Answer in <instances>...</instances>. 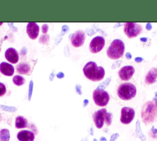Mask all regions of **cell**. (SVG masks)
<instances>
[{"label": "cell", "mask_w": 157, "mask_h": 141, "mask_svg": "<svg viewBox=\"0 0 157 141\" xmlns=\"http://www.w3.org/2000/svg\"><path fill=\"white\" fill-rule=\"evenodd\" d=\"M83 72L88 79L93 82L102 80L105 75L104 69L101 66H98L96 63L93 61L87 63L83 67Z\"/></svg>", "instance_id": "cell-1"}, {"label": "cell", "mask_w": 157, "mask_h": 141, "mask_svg": "<svg viewBox=\"0 0 157 141\" xmlns=\"http://www.w3.org/2000/svg\"><path fill=\"white\" fill-rule=\"evenodd\" d=\"M141 118L146 124L153 122L157 118V102L153 100L145 102L142 107Z\"/></svg>", "instance_id": "cell-2"}, {"label": "cell", "mask_w": 157, "mask_h": 141, "mask_svg": "<svg viewBox=\"0 0 157 141\" xmlns=\"http://www.w3.org/2000/svg\"><path fill=\"white\" fill-rule=\"evenodd\" d=\"M124 51V45L120 39L113 40L107 50V56L112 59H118L121 58Z\"/></svg>", "instance_id": "cell-3"}, {"label": "cell", "mask_w": 157, "mask_h": 141, "mask_svg": "<svg viewBox=\"0 0 157 141\" xmlns=\"http://www.w3.org/2000/svg\"><path fill=\"white\" fill-rule=\"evenodd\" d=\"M117 94L122 100H130L136 96V88L131 83H122L117 89Z\"/></svg>", "instance_id": "cell-4"}, {"label": "cell", "mask_w": 157, "mask_h": 141, "mask_svg": "<svg viewBox=\"0 0 157 141\" xmlns=\"http://www.w3.org/2000/svg\"><path fill=\"white\" fill-rule=\"evenodd\" d=\"M93 99L96 105L99 107H104L108 104L110 97L106 91L98 88L93 93Z\"/></svg>", "instance_id": "cell-5"}, {"label": "cell", "mask_w": 157, "mask_h": 141, "mask_svg": "<svg viewBox=\"0 0 157 141\" xmlns=\"http://www.w3.org/2000/svg\"><path fill=\"white\" fill-rule=\"evenodd\" d=\"M142 30L141 25L136 23H126L124 25V32L130 39L137 36Z\"/></svg>", "instance_id": "cell-6"}, {"label": "cell", "mask_w": 157, "mask_h": 141, "mask_svg": "<svg viewBox=\"0 0 157 141\" xmlns=\"http://www.w3.org/2000/svg\"><path fill=\"white\" fill-rule=\"evenodd\" d=\"M135 116V111L132 108L124 107L121 110L120 121L124 124H129L134 119Z\"/></svg>", "instance_id": "cell-7"}, {"label": "cell", "mask_w": 157, "mask_h": 141, "mask_svg": "<svg viewBox=\"0 0 157 141\" xmlns=\"http://www.w3.org/2000/svg\"><path fill=\"white\" fill-rule=\"evenodd\" d=\"M105 39L102 36H96L94 37L90 43L89 50L93 53L99 52L104 47Z\"/></svg>", "instance_id": "cell-8"}, {"label": "cell", "mask_w": 157, "mask_h": 141, "mask_svg": "<svg viewBox=\"0 0 157 141\" xmlns=\"http://www.w3.org/2000/svg\"><path fill=\"white\" fill-rule=\"evenodd\" d=\"M107 113V110L105 109H102L95 112L93 114V119L97 128L101 129L102 128L106 118Z\"/></svg>", "instance_id": "cell-9"}, {"label": "cell", "mask_w": 157, "mask_h": 141, "mask_svg": "<svg viewBox=\"0 0 157 141\" xmlns=\"http://www.w3.org/2000/svg\"><path fill=\"white\" fill-rule=\"evenodd\" d=\"M85 40V34L82 30L76 31L71 37V42L72 45L75 47H79L82 46Z\"/></svg>", "instance_id": "cell-10"}, {"label": "cell", "mask_w": 157, "mask_h": 141, "mask_svg": "<svg viewBox=\"0 0 157 141\" xmlns=\"http://www.w3.org/2000/svg\"><path fill=\"white\" fill-rule=\"evenodd\" d=\"M134 72L135 69L132 66H125L120 69L118 75L122 80L128 81L131 78Z\"/></svg>", "instance_id": "cell-11"}, {"label": "cell", "mask_w": 157, "mask_h": 141, "mask_svg": "<svg viewBox=\"0 0 157 141\" xmlns=\"http://www.w3.org/2000/svg\"><path fill=\"white\" fill-rule=\"evenodd\" d=\"M26 32L30 39H36L39 32V25L36 23H28L26 26Z\"/></svg>", "instance_id": "cell-12"}, {"label": "cell", "mask_w": 157, "mask_h": 141, "mask_svg": "<svg viewBox=\"0 0 157 141\" xmlns=\"http://www.w3.org/2000/svg\"><path fill=\"white\" fill-rule=\"evenodd\" d=\"M5 58L10 63L15 64L18 61L19 56L17 51L15 48H9L5 51Z\"/></svg>", "instance_id": "cell-13"}, {"label": "cell", "mask_w": 157, "mask_h": 141, "mask_svg": "<svg viewBox=\"0 0 157 141\" xmlns=\"http://www.w3.org/2000/svg\"><path fill=\"white\" fill-rule=\"evenodd\" d=\"M19 141H34V134L30 131L22 130L18 132L17 135Z\"/></svg>", "instance_id": "cell-14"}, {"label": "cell", "mask_w": 157, "mask_h": 141, "mask_svg": "<svg viewBox=\"0 0 157 141\" xmlns=\"http://www.w3.org/2000/svg\"><path fill=\"white\" fill-rule=\"evenodd\" d=\"M0 72L4 75L12 76L14 73V67L10 64L2 62L0 64Z\"/></svg>", "instance_id": "cell-15"}, {"label": "cell", "mask_w": 157, "mask_h": 141, "mask_svg": "<svg viewBox=\"0 0 157 141\" xmlns=\"http://www.w3.org/2000/svg\"><path fill=\"white\" fill-rule=\"evenodd\" d=\"M157 79V68H151L147 74L145 78V82L147 85L153 84Z\"/></svg>", "instance_id": "cell-16"}, {"label": "cell", "mask_w": 157, "mask_h": 141, "mask_svg": "<svg viewBox=\"0 0 157 141\" xmlns=\"http://www.w3.org/2000/svg\"><path fill=\"white\" fill-rule=\"evenodd\" d=\"M17 71L20 74H28L30 70V66L25 63H20L17 66Z\"/></svg>", "instance_id": "cell-17"}, {"label": "cell", "mask_w": 157, "mask_h": 141, "mask_svg": "<svg viewBox=\"0 0 157 141\" xmlns=\"http://www.w3.org/2000/svg\"><path fill=\"white\" fill-rule=\"evenodd\" d=\"M28 126L27 120L21 116H18L15 118V128L21 129L26 128Z\"/></svg>", "instance_id": "cell-18"}, {"label": "cell", "mask_w": 157, "mask_h": 141, "mask_svg": "<svg viewBox=\"0 0 157 141\" xmlns=\"http://www.w3.org/2000/svg\"><path fill=\"white\" fill-rule=\"evenodd\" d=\"M10 132L7 129H2L0 131V141H9Z\"/></svg>", "instance_id": "cell-19"}, {"label": "cell", "mask_w": 157, "mask_h": 141, "mask_svg": "<svg viewBox=\"0 0 157 141\" xmlns=\"http://www.w3.org/2000/svg\"><path fill=\"white\" fill-rule=\"evenodd\" d=\"M12 81H13V83L17 86H21V85H23L25 82V80L24 77H23L22 76H20V75H15L13 77Z\"/></svg>", "instance_id": "cell-20"}, {"label": "cell", "mask_w": 157, "mask_h": 141, "mask_svg": "<svg viewBox=\"0 0 157 141\" xmlns=\"http://www.w3.org/2000/svg\"><path fill=\"white\" fill-rule=\"evenodd\" d=\"M136 132H137V136L140 139V140H145V136L141 132V130H140V125H139V121H137L136 123Z\"/></svg>", "instance_id": "cell-21"}, {"label": "cell", "mask_w": 157, "mask_h": 141, "mask_svg": "<svg viewBox=\"0 0 157 141\" xmlns=\"http://www.w3.org/2000/svg\"><path fill=\"white\" fill-rule=\"evenodd\" d=\"M49 40V36L48 34H44L40 36L39 39V42L43 44H45L48 42Z\"/></svg>", "instance_id": "cell-22"}, {"label": "cell", "mask_w": 157, "mask_h": 141, "mask_svg": "<svg viewBox=\"0 0 157 141\" xmlns=\"http://www.w3.org/2000/svg\"><path fill=\"white\" fill-rule=\"evenodd\" d=\"M112 115L111 113H107V115H106V118L105 120V123H106V124L107 126H109L112 123Z\"/></svg>", "instance_id": "cell-23"}, {"label": "cell", "mask_w": 157, "mask_h": 141, "mask_svg": "<svg viewBox=\"0 0 157 141\" xmlns=\"http://www.w3.org/2000/svg\"><path fill=\"white\" fill-rule=\"evenodd\" d=\"M6 92V86L0 82V97L4 95Z\"/></svg>", "instance_id": "cell-24"}, {"label": "cell", "mask_w": 157, "mask_h": 141, "mask_svg": "<svg viewBox=\"0 0 157 141\" xmlns=\"http://www.w3.org/2000/svg\"><path fill=\"white\" fill-rule=\"evenodd\" d=\"M48 25L47 24H44L42 27V32L43 33H46L48 31Z\"/></svg>", "instance_id": "cell-25"}, {"label": "cell", "mask_w": 157, "mask_h": 141, "mask_svg": "<svg viewBox=\"0 0 157 141\" xmlns=\"http://www.w3.org/2000/svg\"><path fill=\"white\" fill-rule=\"evenodd\" d=\"M118 136H119V134H117V133H115V134L112 135V136H111V137H110V141H115V140Z\"/></svg>", "instance_id": "cell-26"}, {"label": "cell", "mask_w": 157, "mask_h": 141, "mask_svg": "<svg viewBox=\"0 0 157 141\" xmlns=\"http://www.w3.org/2000/svg\"><path fill=\"white\" fill-rule=\"evenodd\" d=\"M151 28H152V26L151 25V23H147V25H146V29L147 30H150Z\"/></svg>", "instance_id": "cell-27"}, {"label": "cell", "mask_w": 157, "mask_h": 141, "mask_svg": "<svg viewBox=\"0 0 157 141\" xmlns=\"http://www.w3.org/2000/svg\"><path fill=\"white\" fill-rule=\"evenodd\" d=\"M142 60H143V58H142L140 57H137V58H135V61L137 62V63L141 62V61H142Z\"/></svg>", "instance_id": "cell-28"}, {"label": "cell", "mask_w": 157, "mask_h": 141, "mask_svg": "<svg viewBox=\"0 0 157 141\" xmlns=\"http://www.w3.org/2000/svg\"><path fill=\"white\" fill-rule=\"evenodd\" d=\"M126 58H128V59L131 58V55L130 54V53H127L126 54Z\"/></svg>", "instance_id": "cell-29"}, {"label": "cell", "mask_w": 157, "mask_h": 141, "mask_svg": "<svg viewBox=\"0 0 157 141\" xmlns=\"http://www.w3.org/2000/svg\"><path fill=\"white\" fill-rule=\"evenodd\" d=\"M151 131H152V132H153V133L154 134H156L157 133V129H155V128H154V126H153V127H152Z\"/></svg>", "instance_id": "cell-30"}, {"label": "cell", "mask_w": 157, "mask_h": 141, "mask_svg": "<svg viewBox=\"0 0 157 141\" xmlns=\"http://www.w3.org/2000/svg\"><path fill=\"white\" fill-rule=\"evenodd\" d=\"M100 141H107V140L104 137H102L100 138Z\"/></svg>", "instance_id": "cell-31"}, {"label": "cell", "mask_w": 157, "mask_h": 141, "mask_svg": "<svg viewBox=\"0 0 157 141\" xmlns=\"http://www.w3.org/2000/svg\"><path fill=\"white\" fill-rule=\"evenodd\" d=\"M147 40V38H140V40L143 41V42H146Z\"/></svg>", "instance_id": "cell-32"}, {"label": "cell", "mask_w": 157, "mask_h": 141, "mask_svg": "<svg viewBox=\"0 0 157 141\" xmlns=\"http://www.w3.org/2000/svg\"><path fill=\"white\" fill-rule=\"evenodd\" d=\"M155 97H157V92H156V93H155Z\"/></svg>", "instance_id": "cell-33"}, {"label": "cell", "mask_w": 157, "mask_h": 141, "mask_svg": "<svg viewBox=\"0 0 157 141\" xmlns=\"http://www.w3.org/2000/svg\"><path fill=\"white\" fill-rule=\"evenodd\" d=\"M93 141H98V140H96V139H94V140H93Z\"/></svg>", "instance_id": "cell-34"}, {"label": "cell", "mask_w": 157, "mask_h": 141, "mask_svg": "<svg viewBox=\"0 0 157 141\" xmlns=\"http://www.w3.org/2000/svg\"><path fill=\"white\" fill-rule=\"evenodd\" d=\"M1 25H2V23H0V26H1Z\"/></svg>", "instance_id": "cell-35"}, {"label": "cell", "mask_w": 157, "mask_h": 141, "mask_svg": "<svg viewBox=\"0 0 157 141\" xmlns=\"http://www.w3.org/2000/svg\"><path fill=\"white\" fill-rule=\"evenodd\" d=\"M1 115H0V120H1Z\"/></svg>", "instance_id": "cell-36"}]
</instances>
